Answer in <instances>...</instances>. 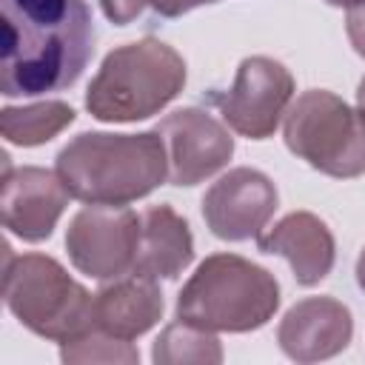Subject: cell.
I'll return each instance as SVG.
<instances>
[{"instance_id": "cell-12", "label": "cell", "mask_w": 365, "mask_h": 365, "mask_svg": "<svg viewBox=\"0 0 365 365\" xmlns=\"http://www.w3.org/2000/svg\"><path fill=\"white\" fill-rule=\"evenodd\" d=\"M354 336L351 311L334 297H305L285 311L277 342L294 362H319L342 354Z\"/></svg>"}, {"instance_id": "cell-4", "label": "cell", "mask_w": 365, "mask_h": 365, "mask_svg": "<svg viewBox=\"0 0 365 365\" xmlns=\"http://www.w3.org/2000/svg\"><path fill=\"white\" fill-rule=\"evenodd\" d=\"M185 86V60L163 40L143 37L106 54L86 91L100 123H137L163 111Z\"/></svg>"}, {"instance_id": "cell-3", "label": "cell", "mask_w": 365, "mask_h": 365, "mask_svg": "<svg viewBox=\"0 0 365 365\" xmlns=\"http://www.w3.org/2000/svg\"><path fill=\"white\" fill-rule=\"evenodd\" d=\"M279 308V282L240 254L205 257L177 297V319L205 331L248 334Z\"/></svg>"}, {"instance_id": "cell-14", "label": "cell", "mask_w": 365, "mask_h": 365, "mask_svg": "<svg viewBox=\"0 0 365 365\" xmlns=\"http://www.w3.org/2000/svg\"><path fill=\"white\" fill-rule=\"evenodd\" d=\"M194 259L188 222L171 205H148L140 214V242L131 274L148 279H174Z\"/></svg>"}, {"instance_id": "cell-1", "label": "cell", "mask_w": 365, "mask_h": 365, "mask_svg": "<svg viewBox=\"0 0 365 365\" xmlns=\"http://www.w3.org/2000/svg\"><path fill=\"white\" fill-rule=\"evenodd\" d=\"M3 97H37L80 80L94 54L86 0H0Z\"/></svg>"}, {"instance_id": "cell-20", "label": "cell", "mask_w": 365, "mask_h": 365, "mask_svg": "<svg viewBox=\"0 0 365 365\" xmlns=\"http://www.w3.org/2000/svg\"><path fill=\"white\" fill-rule=\"evenodd\" d=\"M345 31H348V40H351L354 51H356L359 57H365V3H362V6L348 9Z\"/></svg>"}, {"instance_id": "cell-7", "label": "cell", "mask_w": 365, "mask_h": 365, "mask_svg": "<svg viewBox=\"0 0 365 365\" xmlns=\"http://www.w3.org/2000/svg\"><path fill=\"white\" fill-rule=\"evenodd\" d=\"M140 242V214L125 205H86L66 231L71 265L91 279H117L131 274Z\"/></svg>"}, {"instance_id": "cell-23", "label": "cell", "mask_w": 365, "mask_h": 365, "mask_svg": "<svg viewBox=\"0 0 365 365\" xmlns=\"http://www.w3.org/2000/svg\"><path fill=\"white\" fill-rule=\"evenodd\" d=\"M328 6H339V9H354V6H362L365 0H325Z\"/></svg>"}, {"instance_id": "cell-24", "label": "cell", "mask_w": 365, "mask_h": 365, "mask_svg": "<svg viewBox=\"0 0 365 365\" xmlns=\"http://www.w3.org/2000/svg\"><path fill=\"white\" fill-rule=\"evenodd\" d=\"M356 106H359V111L365 114V77L359 80V88H356Z\"/></svg>"}, {"instance_id": "cell-17", "label": "cell", "mask_w": 365, "mask_h": 365, "mask_svg": "<svg viewBox=\"0 0 365 365\" xmlns=\"http://www.w3.org/2000/svg\"><path fill=\"white\" fill-rule=\"evenodd\" d=\"M151 359L157 365H217L222 362V345L214 331L197 328L191 322H171L154 342Z\"/></svg>"}, {"instance_id": "cell-9", "label": "cell", "mask_w": 365, "mask_h": 365, "mask_svg": "<svg viewBox=\"0 0 365 365\" xmlns=\"http://www.w3.org/2000/svg\"><path fill=\"white\" fill-rule=\"evenodd\" d=\"M157 134L165 145L171 185H197L225 168L234 154L228 128L202 108H177L165 114L157 123Z\"/></svg>"}, {"instance_id": "cell-6", "label": "cell", "mask_w": 365, "mask_h": 365, "mask_svg": "<svg viewBox=\"0 0 365 365\" xmlns=\"http://www.w3.org/2000/svg\"><path fill=\"white\" fill-rule=\"evenodd\" d=\"M282 137L291 154L328 177L365 174V114L334 91H302L285 111Z\"/></svg>"}, {"instance_id": "cell-8", "label": "cell", "mask_w": 365, "mask_h": 365, "mask_svg": "<svg viewBox=\"0 0 365 365\" xmlns=\"http://www.w3.org/2000/svg\"><path fill=\"white\" fill-rule=\"evenodd\" d=\"M294 97L291 71L274 57H245L237 66V77L225 94H217L214 103L228 128L248 140H265L277 131L279 120L288 111Z\"/></svg>"}, {"instance_id": "cell-5", "label": "cell", "mask_w": 365, "mask_h": 365, "mask_svg": "<svg viewBox=\"0 0 365 365\" xmlns=\"http://www.w3.org/2000/svg\"><path fill=\"white\" fill-rule=\"evenodd\" d=\"M3 299L9 311L37 336L68 342L88 334L94 325V294L46 254L14 257L6 245Z\"/></svg>"}, {"instance_id": "cell-21", "label": "cell", "mask_w": 365, "mask_h": 365, "mask_svg": "<svg viewBox=\"0 0 365 365\" xmlns=\"http://www.w3.org/2000/svg\"><path fill=\"white\" fill-rule=\"evenodd\" d=\"M157 14L163 17H180L197 6H205V3H217V0H145Z\"/></svg>"}, {"instance_id": "cell-15", "label": "cell", "mask_w": 365, "mask_h": 365, "mask_svg": "<svg viewBox=\"0 0 365 365\" xmlns=\"http://www.w3.org/2000/svg\"><path fill=\"white\" fill-rule=\"evenodd\" d=\"M163 291L154 279L123 274L94 294V325L117 339H137L163 317Z\"/></svg>"}, {"instance_id": "cell-2", "label": "cell", "mask_w": 365, "mask_h": 365, "mask_svg": "<svg viewBox=\"0 0 365 365\" xmlns=\"http://www.w3.org/2000/svg\"><path fill=\"white\" fill-rule=\"evenodd\" d=\"M54 171L86 205H125L168 180V160L157 128L140 134L83 131L60 148Z\"/></svg>"}, {"instance_id": "cell-16", "label": "cell", "mask_w": 365, "mask_h": 365, "mask_svg": "<svg viewBox=\"0 0 365 365\" xmlns=\"http://www.w3.org/2000/svg\"><path fill=\"white\" fill-rule=\"evenodd\" d=\"M71 123H74V108L63 100H43V103L20 106V108L6 106L0 111V131L6 143L23 145V148L48 143Z\"/></svg>"}, {"instance_id": "cell-19", "label": "cell", "mask_w": 365, "mask_h": 365, "mask_svg": "<svg viewBox=\"0 0 365 365\" xmlns=\"http://www.w3.org/2000/svg\"><path fill=\"white\" fill-rule=\"evenodd\" d=\"M100 6H103L106 17H108L111 23L125 26V23H131V20L140 17L145 0H100Z\"/></svg>"}, {"instance_id": "cell-22", "label": "cell", "mask_w": 365, "mask_h": 365, "mask_svg": "<svg viewBox=\"0 0 365 365\" xmlns=\"http://www.w3.org/2000/svg\"><path fill=\"white\" fill-rule=\"evenodd\" d=\"M356 282H359V288L365 291V248H362V254H359V259H356Z\"/></svg>"}, {"instance_id": "cell-18", "label": "cell", "mask_w": 365, "mask_h": 365, "mask_svg": "<svg viewBox=\"0 0 365 365\" xmlns=\"http://www.w3.org/2000/svg\"><path fill=\"white\" fill-rule=\"evenodd\" d=\"M60 359L63 362H137L140 354L128 339H117L100 328H91L77 339L60 342Z\"/></svg>"}, {"instance_id": "cell-10", "label": "cell", "mask_w": 365, "mask_h": 365, "mask_svg": "<svg viewBox=\"0 0 365 365\" xmlns=\"http://www.w3.org/2000/svg\"><path fill=\"white\" fill-rule=\"evenodd\" d=\"M279 202L277 185L257 168H231L202 197V217L214 237L228 242L257 240Z\"/></svg>"}, {"instance_id": "cell-13", "label": "cell", "mask_w": 365, "mask_h": 365, "mask_svg": "<svg viewBox=\"0 0 365 365\" xmlns=\"http://www.w3.org/2000/svg\"><path fill=\"white\" fill-rule=\"evenodd\" d=\"M257 248L262 254H277L288 259L294 279L305 288L322 282L336 257L331 228L311 211H291L274 228L257 234Z\"/></svg>"}, {"instance_id": "cell-11", "label": "cell", "mask_w": 365, "mask_h": 365, "mask_svg": "<svg viewBox=\"0 0 365 365\" xmlns=\"http://www.w3.org/2000/svg\"><path fill=\"white\" fill-rule=\"evenodd\" d=\"M68 197L71 194L57 171H46L37 165L11 168L6 157L0 208H3V225L14 237L26 242L48 240L68 205Z\"/></svg>"}]
</instances>
